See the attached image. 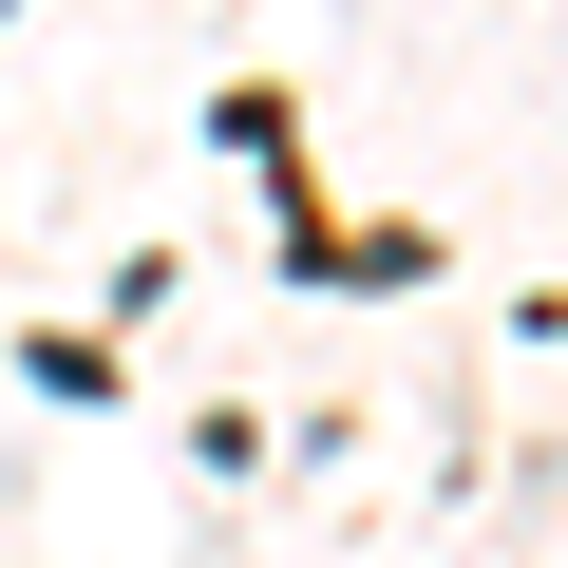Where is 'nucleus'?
<instances>
[{
	"label": "nucleus",
	"instance_id": "f257e3e1",
	"mask_svg": "<svg viewBox=\"0 0 568 568\" xmlns=\"http://www.w3.org/2000/svg\"><path fill=\"white\" fill-rule=\"evenodd\" d=\"M20 379H39V398H114V342H77V323H39V342H20Z\"/></svg>",
	"mask_w": 568,
	"mask_h": 568
}]
</instances>
